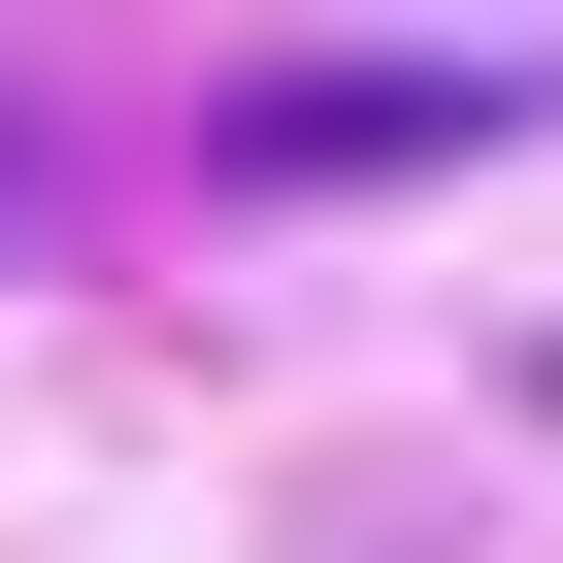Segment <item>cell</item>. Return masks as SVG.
I'll use <instances>...</instances> for the list:
<instances>
[{
	"label": "cell",
	"mask_w": 563,
	"mask_h": 563,
	"mask_svg": "<svg viewBox=\"0 0 563 563\" xmlns=\"http://www.w3.org/2000/svg\"><path fill=\"white\" fill-rule=\"evenodd\" d=\"M497 133H563V34H299L199 100L232 199H365V166H497Z\"/></svg>",
	"instance_id": "1"
}]
</instances>
